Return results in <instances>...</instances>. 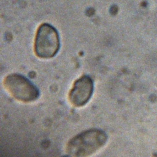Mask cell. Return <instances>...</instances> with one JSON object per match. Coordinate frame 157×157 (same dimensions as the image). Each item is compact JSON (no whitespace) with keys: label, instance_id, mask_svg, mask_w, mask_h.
<instances>
[{"label":"cell","instance_id":"2","mask_svg":"<svg viewBox=\"0 0 157 157\" xmlns=\"http://www.w3.org/2000/svg\"><path fill=\"white\" fill-rule=\"evenodd\" d=\"M59 36L57 31L49 24H42L38 28L34 42L36 55L41 58H50L58 52Z\"/></svg>","mask_w":157,"mask_h":157},{"label":"cell","instance_id":"4","mask_svg":"<svg viewBox=\"0 0 157 157\" xmlns=\"http://www.w3.org/2000/svg\"><path fill=\"white\" fill-rule=\"evenodd\" d=\"M93 92V82L88 75L78 78L69 93L70 103L77 107L85 105L91 98Z\"/></svg>","mask_w":157,"mask_h":157},{"label":"cell","instance_id":"3","mask_svg":"<svg viewBox=\"0 0 157 157\" xmlns=\"http://www.w3.org/2000/svg\"><path fill=\"white\" fill-rule=\"evenodd\" d=\"M7 91L15 99L23 102H31L39 96V91L28 78L18 74H11L4 80Z\"/></svg>","mask_w":157,"mask_h":157},{"label":"cell","instance_id":"1","mask_svg":"<svg viewBox=\"0 0 157 157\" xmlns=\"http://www.w3.org/2000/svg\"><path fill=\"white\" fill-rule=\"evenodd\" d=\"M107 139L106 134L98 129L82 132L67 143L66 151L71 157H88L104 145Z\"/></svg>","mask_w":157,"mask_h":157}]
</instances>
